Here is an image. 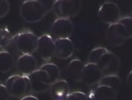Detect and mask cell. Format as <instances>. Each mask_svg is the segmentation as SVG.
I'll use <instances>...</instances> for the list:
<instances>
[{"mask_svg": "<svg viewBox=\"0 0 132 100\" xmlns=\"http://www.w3.org/2000/svg\"><path fill=\"white\" fill-rule=\"evenodd\" d=\"M39 37L31 31H23L13 36L12 48L20 55L33 54L36 52Z\"/></svg>", "mask_w": 132, "mask_h": 100, "instance_id": "cell-1", "label": "cell"}, {"mask_svg": "<svg viewBox=\"0 0 132 100\" xmlns=\"http://www.w3.org/2000/svg\"><path fill=\"white\" fill-rule=\"evenodd\" d=\"M20 14L23 20L27 23H37L41 21L47 14L42 1L27 0L24 1L20 6Z\"/></svg>", "mask_w": 132, "mask_h": 100, "instance_id": "cell-2", "label": "cell"}, {"mask_svg": "<svg viewBox=\"0 0 132 100\" xmlns=\"http://www.w3.org/2000/svg\"><path fill=\"white\" fill-rule=\"evenodd\" d=\"M5 87L9 91L11 97L22 98L23 97L32 93L30 81L28 76L22 75H13L8 77L5 82Z\"/></svg>", "mask_w": 132, "mask_h": 100, "instance_id": "cell-3", "label": "cell"}, {"mask_svg": "<svg viewBox=\"0 0 132 100\" xmlns=\"http://www.w3.org/2000/svg\"><path fill=\"white\" fill-rule=\"evenodd\" d=\"M82 2L78 0H57L54 7L56 15L60 19H71L80 12Z\"/></svg>", "mask_w": 132, "mask_h": 100, "instance_id": "cell-4", "label": "cell"}, {"mask_svg": "<svg viewBox=\"0 0 132 100\" xmlns=\"http://www.w3.org/2000/svg\"><path fill=\"white\" fill-rule=\"evenodd\" d=\"M97 66L104 76L118 75L121 69V60L114 53L108 51L101 58Z\"/></svg>", "mask_w": 132, "mask_h": 100, "instance_id": "cell-5", "label": "cell"}, {"mask_svg": "<svg viewBox=\"0 0 132 100\" xmlns=\"http://www.w3.org/2000/svg\"><path fill=\"white\" fill-rule=\"evenodd\" d=\"M98 16L102 22L108 25L116 24L120 20L121 10L114 2L107 1L101 5L98 12Z\"/></svg>", "mask_w": 132, "mask_h": 100, "instance_id": "cell-6", "label": "cell"}, {"mask_svg": "<svg viewBox=\"0 0 132 100\" xmlns=\"http://www.w3.org/2000/svg\"><path fill=\"white\" fill-rule=\"evenodd\" d=\"M106 39L111 46L120 47L123 45L129 37L122 24L118 21L116 24L108 25L106 31Z\"/></svg>", "mask_w": 132, "mask_h": 100, "instance_id": "cell-7", "label": "cell"}, {"mask_svg": "<svg viewBox=\"0 0 132 100\" xmlns=\"http://www.w3.org/2000/svg\"><path fill=\"white\" fill-rule=\"evenodd\" d=\"M32 93H43L50 90L51 86L50 77L46 71L38 69L28 76Z\"/></svg>", "mask_w": 132, "mask_h": 100, "instance_id": "cell-8", "label": "cell"}, {"mask_svg": "<svg viewBox=\"0 0 132 100\" xmlns=\"http://www.w3.org/2000/svg\"><path fill=\"white\" fill-rule=\"evenodd\" d=\"M36 53L43 61H48L56 54V44L55 40L50 35L43 34L39 37Z\"/></svg>", "mask_w": 132, "mask_h": 100, "instance_id": "cell-9", "label": "cell"}, {"mask_svg": "<svg viewBox=\"0 0 132 100\" xmlns=\"http://www.w3.org/2000/svg\"><path fill=\"white\" fill-rule=\"evenodd\" d=\"M73 31V23L69 19L57 18L51 25V33L56 39H70Z\"/></svg>", "mask_w": 132, "mask_h": 100, "instance_id": "cell-10", "label": "cell"}, {"mask_svg": "<svg viewBox=\"0 0 132 100\" xmlns=\"http://www.w3.org/2000/svg\"><path fill=\"white\" fill-rule=\"evenodd\" d=\"M103 77V74L96 64L87 62L85 64L83 70L81 82L88 87H93L99 85L100 82Z\"/></svg>", "mask_w": 132, "mask_h": 100, "instance_id": "cell-11", "label": "cell"}, {"mask_svg": "<svg viewBox=\"0 0 132 100\" xmlns=\"http://www.w3.org/2000/svg\"><path fill=\"white\" fill-rule=\"evenodd\" d=\"M16 69L20 75L28 76L38 69V61L33 54L20 55L16 61Z\"/></svg>", "mask_w": 132, "mask_h": 100, "instance_id": "cell-12", "label": "cell"}, {"mask_svg": "<svg viewBox=\"0 0 132 100\" xmlns=\"http://www.w3.org/2000/svg\"><path fill=\"white\" fill-rule=\"evenodd\" d=\"M56 54L55 56L61 60H66L72 56L75 46L71 39H56Z\"/></svg>", "mask_w": 132, "mask_h": 100, "instance_id": "cell-13", "label": "cell"}, {"mask_svg": "<svg viewBox=\"0 0 132 100\" xmlns=\"http://www.w3.org/2000/svg\"><path fill=\"white\" fill-rule=\"evenodd\" d=\"M50 94L53 100H66L70 92V84L64 79H59L51 84Z\"/></svg>", "mask_w": 132, "mask_h": 100, "instance_id": "cell-14", "label": "cell"}, {"mask_svg": "<svg viewBox=\"0 0 132 100\" xmlns=\"http://www.w3.org/2000/svg\"><path fill=\"white\" fill-rule=\"evenodd\" d=\"M117 91L103 85H98L91 93L93 100H116Z\"/></svg>", "mask_w": 132, "mask_h": 100, "instance_id": "cell-15", "label": "cell"}, {"mask_svg": "<svg viewBox=\"0 0 132 100\" xmlns=\"http://www.w3.org/2000/svg\"><path fill=\"white\" fill-rule=\"evenodd\" d=\"M85 68V63L81 60L76 58L70 61L67 66L68 76L75 82H81L83 70Z\"/></svg>", "mask_w": 132, "mask_h": 100, "instance_id": "cell-16", "label": "cell"}, {"mask_svg": "<svg viewBox=\"0 0 132 100\" xmlns=\"http://www.w3.org/2000/svg\"><path fill=\"white\" fill-rule=\"evenodd\" d=\"M0 71L2 74H6L16 66V62L12 54L6 50L0 52Z\"/></svg>", "mask_w": 132, "mask_h": 100, "instance_id": "cell-17", "label": "cell"}, {"mask_svg": "<svg viewBox=\"0 0 132 100\" xmlns=\"http://www.w3.org/2000/svg\"><path fill=\"white\" fill-rule=\"evenodd\" d=\"M100 85H103V86H107L109 88L113 89L117 92L122 89V80L118 75H111V76H104L100 82Z\"/></svg>", "mask_w": 132, "mask_h": 100, "instance_id": "cell-18", "label": "cell"}, {"mask_svg": "<svg viewBox=\"0 0 132 100\" xmlns=\"http://www.w3.org/2000/svg\"><path fill=\"white\" fill-rule=\"evenodd\" d=\"M40 69L44 70V71H46L47 73H48L51 84L56 83V81H58L59 79H61L60 78L61 70L58 68V66L56 65L55 63L46 62V63H44L43 65H42Z\"/></svg>", "mask_w": 132, "mask_h": 100, "instance_id": "cell-19", "label": "cell"}, {"mask_svg": "<svg viewBox=\"0 0 132 100\" xmlns=\"http://www.w3.org/2000/svg\"><path fill=\"white\" fill-rule=\"evenodd\" d=\"M108 50L107 48H102V47H98V48H93V49L89 53L88 57H87V61H88L89 63H93V64L97 65V63L99 62L101 58L108 52Z\"/></svg>", "mask_w": 132, "mask_h": 100, "instance_id": "cell-20", "label": "cell"}, {"mask_svg": "<svg viewBox=\"0 0 132 100\" xmlns=\"http://www.w3.org/2000/svg\"><path fill=\"white\" fill-rule=\"evenodd\" d=\"M13 37L7 29L2 28L0 31V44H1V50H5L6 48L12 45Z\"/></svg>", "mask_w": 132, "mask_h": 100, "instance_id": "cell-21", "label": "cell"}, {"mask_svg": "<svg viewBox=\"0 0 132 100\" xmlns=\"http://www.w3.org/2000/svg\"><path fill=\"white\" fill-rule=\"evenodd\" d=\"M119 22L124 26V28L126 29L128 35H129V39L132 38V18L130 16H125L122 17L119 20Z\"/></svg>", "mask_w": 132, "mask_h": 100, "instance_id": "cell-22", "label": "cell"}, {"mask_svg": "<svg viewBox=\"0 0 132 100\" xmlns=\"http://www.w3.org/2000/svg\"><path fill=\"white\" fill-rule=\"evenodd\" d=\"M66 100H90L89 97L82 91H73L68 96Z\"/></svg>", "mask_w": 132, "mask_h": 100, "instance_id": "cell-23", "label": "cell"}, {"mask_svg": "<svg viewBox=\"0 0 132 100\" xmlns=\"http://www.w3.org/2000/svg\"><path fill=\"white\" fill-rule=\"evenodd\" d=\"M10 11V3L6 0L0 1V18H4Z\"/></svg>", "mask_w": 132, "mask_h": 100, "instance_id": "cell-24", "label": "cell"}, {"mask_svg": "<svg viewBox=\"0 0 132 100\" xmlns=\"http://www.w3.org/2000/svg\"><path fill=\"white\" fill-rule=\"evenodd\" d=\"M10 97L11 95L5 85L0 84V100H9Z\"/></svg>", "mask_w": 132, "mask_h": 100, "instance_id": "cell-25", "label": "cell"}, {"mask_svg": "<svg viewBox=\"0 0 132 100\" xmlns=\"http://www.w3.org/2000/svg\"><path fill=\"white\" fill-rule=\"evenodd\" d=\"M42 5H43L44 8H45L47 14H48V12H50L51 11H54L56 1H53V0H50V1H42Z\"/></svg>", "mask_w": 132, "mask_h": 100, "instance_id": "cell-26", "label": "cell"}, {"mask_svg": "<svg viewBox=\"0 0 132 100\" xmlns=\"http://www.w3.org/2000/svg\"><path fill=\"white\" fill-rule=\"evenodd\" d=\"M127 84L129 89L132 90V70L129 72V74L127 76Z\"/></svg>", "mask_w": 132, "mask_h": 100, "instance_id": "cell-27", "label": "cell"}, {"mask_svg": "<svg viewBox=\"0 0 132 100\" xmlns=\"http://www.w3.org/2000/svg\"><path fill=\"white\" fill-rule=\"evenodd\" d=\"M20 100H39L36 97L33 95H27V96H25L23 97L22 98H20Z\"/></svg>", "mask_w": 132, "mask_h": 100, "instance_id": "cell-28", "label": "cell"}, {"mask_svg": "<svg viewBox=\"0 0 132 100\" xmlns=\"http://www.w3.org/2000/svg\"><path fill=\"white\" fill-rule=\"evenodd\" d=\"M130 17H131V18H132V12H131V16H130Z\"/></svg>", "mask_w": 132, "mask_h": 100, "instance_id": "cell-29", "label": "cell"}]
</instances>
